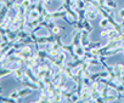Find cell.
I'll return each instance as SVG.
<instances>
[{
  "mask_svg": "<svg viewBox=\"0 0 124 103\" xmlns=\"http://www.w3.org/2000/svg\"><path fill=\"white\" fill-rule=\"evenodd\" d=\"M108 23H109V21H108V18H106V17H103L102 20H101V22H100V26H101V28H108Z\"/></svg>",
  "mask_w": 124,
  "mask_h": 103,
  "instance_id": "4",
  "label": "cell"
},
{
  "mask_svg": "<svg viewBox=\"0 0 124 103\" xmlns=\"http://www.w3.org/2000/svg\"><path fill=\"white\" fill-rule=\"evenodd\" d=\"M89 33L90 32H88V30H82V40H80V44H82V46H84V47H86V46H89L90 45V41H89Z\"/></svg>",
  "mask_w": 124,
  "mask_h": 103,
  "instance_id": "1",
  "label": "cell"
},
{
  "mask_svg": "<svg viewBox=\"0 0 124 103\" xmlns=\"http://www.w3.org/2000/svg\"><path fill=\"white\" fill-rule=\"evenodd\" d=\"M23 82H24L28 87H31V89H38V86H37V85H34V84H32V82H27V81H23Z\"/></svg>",
  "mask_w": 124,
  "mask_h": 103,
  "instance_id": "8",
  "label": "cell"
},
{
  "mask_svg": "<svg viewBox=\"0 0 124 103\" xmlns=\"http://www.w3.org/2000/svg\"><path fill=\"white\" fill-rule=\"evenodd\" d=\"M119 16L122 17V20L124 18V9H122V10H119Z\"/></svg>",
  "mask_w": 124,
  "mask_h": 103,
  "instance_id": "11",
  "label": "cell"
},
{
  "mask_svg": "<svg viewBox=\"0 0 124 103\" xmlns=\"http://www.w3.org/2000/svg\"><path fill=\"white\" fill-rule=\"evenodd\" d=\"M31 93H32V89L27 86L26 89H23V90L18 91V97H24V96H27V95H31Z\"/></svg>",
  "mask_w": 124,
  "mask_h": 103,
  "instance_id": "2",
  "label": "cell"
},
{
  "mask_svg": "<svg viewBox=\"0 0 124 103\" xmlns=\"http://www.w3.org/2000/svg\"><path fill=\"white\" fill-rule=\"evenodd\" d=\"M11 73H12V72H11L10 69H8V70H5V69L3 68V72H1V78H4V76H5L6 74H11Z\"/></svg>",
  "mask_w": 124,
  "mask_h": 103,
  "instance_id": "7",
  "label": "cell"
},
{
  "mask_svg": "<svg viewBox=\"0 0 124 103\" xmlns=\"http://www.w3.org/2000/svg\"><path fill=\"white\" fill-rule=\"evenodd\" d=\"M31 0H23V1H22V6L23 7H29L31 6Z\"/></svg>",
  "mask_w": 124,
  "mask_h": 103,
  "instance_id": "6",
  "label": "cell"
},
{
  "mask_svg": "<svg viewBox=\"0 0 124 103\" xmlns=\"http://www.w3.org/2000/svg\"><path fill=\"white\" fill-rule=\"evenodd\" d=\"M99 63H100L99 60H95V58H91L90 62H89V64H99Z\"/></svg>",
  "mask_w": 124,
  "mask_h": 103,
  "instance_id": "10",
  "label": "cell"
},
{
  "mask_svg": "<svg viewBox=\"0 0 124 103\" xmlns=\"http://www.w3.org/2000/svg\"><path fill=\"white\" fill-rule=\"evenodd\" d=\"M77 28H78L79 30H82V29L84 28V24H83V22H82V21H79V22L77 23Z\"/></svg>",
  "mask_w": 124,
  "mask_h": 103,
  "instance_id": "9",
  "label": "cell"
},
{
  "mask_svg": "<svg viewBox=\"0 0 124 103\" xmlns=\"http://www.w3.org/2000/svg\"><path fill=\"white\" fill-rule=\"evenodd\" d=\"M83 24H84V29H85V30H88V32H91V30H93V27H91V24H90V22H89V18L83 20Z\"/></svg>",
  "mask_w": 124,
  "mask_h": 103,
  "instance_id": "3",
  "label": "cell"
},
{
  "mask_svg": "<svg viewBox=\"0 0 124 103\" xmlns=\"http://www.w3.org/2000/svg\"><path fill=\"white\" fill-rule=\"evenodd\" d=\"M26 75H27L28 78H31L32 80H35V78H34V75L32 74V70H31V69H27V70H26Z\"/></svg>",
  "mask_w": 124,
  "mask_h": 103,
  "instance_id": "5",
  "label": "cell"
}]
</instances>
